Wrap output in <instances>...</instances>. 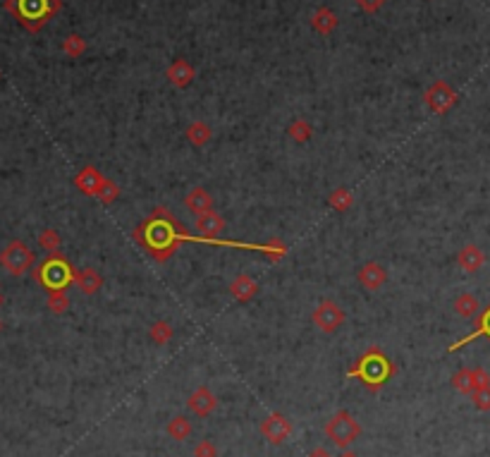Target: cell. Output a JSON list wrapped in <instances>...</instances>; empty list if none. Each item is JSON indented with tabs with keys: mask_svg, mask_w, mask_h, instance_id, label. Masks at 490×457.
I'll return each instance as SVG.
<instances>
[{
	"mask_svg": "<svg viewBox=\"0 0 490 457\" xmlns=\"http://www.w3.org/2000/svg\"><path fill=\"white\" fill-rule=\"evenodd\" d=\"M132 237L158 264H165L168 259H173L182 242H194V235L187 233L185 225L163 206L151 211V216L132 233Z\"/></svg>",
	"mask_w": 490,
	"mask_h": 457,
	"instance_id": "6da1fadb",
	"label": "cell"
},
{
	"mask_svg": "<svg viewBox=\"0 0 490 457\" xmlns=\"http://www.w3.org/2000/svg\"><path fill=\"white\" fill-rule=\"evenodd\" d=\"M395 376V364L378 345H371L363 349V354L351 364L347 378L361 381V386L371 393H378L383 386Z\"/></svg>",
	"mask_w": 490,
	"mask_h": 457,
	"instance_id": "7a4b0ae2",
	"label": "cell"
},
{
	"mask_svg": "<svg viewBox=\"0 0 490 457\" xmlns=\"http://www.w3.org/2000/svg\"><path fill=\"white\" fill-rule=\"evenodd\" d=\"M3 8L22 24L29 34H39L62 10V0H5Z\"/></svg>",
	"mask_w": 490,
	"mask_h": 457,
	"instance_id": "3957f363",
	"label": "cell"
},
{
	"mask_svg": "<svg viewBox=\"0 0 490 457\" xmlns=\"http://www.w3.org/2000/svg\"><path fill=\"white\" fill-rule=\"evenodd\" d=\"M34 280L48 292H65L74 283V268L65 254L53 252L34 268Z\"/></svg>",
	"mask_w": 490,
	"mask_h": 457,
	"instance_id": "277c9868",
	"label": "cell"
},
{
	"mask_svg": "<svg viewBox=\"0 0 490 457\" xmlns=\"http://www.w3.org/2000/svg\"><path fill=\"white\" fill-rule=\"evenodd\" d=\"M325 436H328V441L335 448L347 450V448L354 446L356 441H359L361 427H359V422L351 417V412L337 410L335 415L328 419V424H325Z\"/></svg>",
	"mask_w": 490,
	"mask_h": 457,
	"instance_id": "5b68a950",
	"label": "cell"
},
{
	"mask_svg": "<svg viewBox=\"0 0 490 457\" xmlns=\"http://www.w3.org/2000/svg\"><path fill=\"white\" fill-rule=\"evenodd\" d=\"M0 266H3L10 275H24L34 268V252L29 249L27 242L12 240L8 242V247L0 252Z\"/></svg>",
	"mask_w": 490,
	"mask_h": 457,
	"instance_id": "8992f818",
	"label": "cell"
},
{
	"mask_svg": "<svg viewBox=\"0 0 490 457\" xmlns=\"http://www.w3.org/2000/svg\"><path fill=\"white\" fill-rule=\"evenodd\" d=\"M457 101H460V93L452 89V84L445 79H436L428 89L424 91L426 108H428L431 112H436V115H445V112H450L457 105Z\"/></svg>",
	"mask_w": 490,
	"mask_h": 457,
	"instance_id": "52a82bcc",
	"label": "cell"
},
{
	"mask_svg": "<svg viewBox=\"0 0 490 457\" xmlns=\"http://www.w3.org/2000/svg\"><path fill=\"white\" fill-rule=\"evenodd\" d=\"M344 318H347L344 316V309L335 302V299H320V302L316 304V309H313V314H311L313 325H316L320 333H325V335L337 333V330L342 328Z\"/></svg>",
	"mask_w": 490,
	"mask_h": 457,
	"instance_id": "ba28073f",
	"label": "cell"
},
{
	"mask_svg": "<svg viewBox=\"0 0 490 457\" xmlns=\"http://www.w3.org/2000/svg\"><path fill=\"white\" fill-rule=\"evenodd\" d=\"M450 383H452V388H455L457 393L471 398L476 391H483V388L490 386V374L483 366H474V369L464 366V369H460V371L452 374Z\"/></svg>",
	"mask_w": 490,
	"mask_h": 457,
	"instance_id": "9c48e42d",
	"label": "cell"
},
{
	"mask_svg": "<svg viewBox=\"0 0 490 457\" xmlns=\"http://www.w3.org/2000/svg\"><path fill=\"white\" fill-rule=\"evenodd\" d=\"M292 422L287 419L282 412H270V415L259 424V434L263 436V441H268L270 446H282L287 438L292 436Z\"/></svg>",
	"mask_w": 490,
	"mask_h": 457,
	"instance_id": "30bf717a",
	"label": "cell"
},
{
	"mask_svg": "<svg viewBox=\"0 0 490 457\" xmlns=\"http://www.w3.org/2000/svg\"><path fill=\"white\" fill-rule=\"evenodd\" d=\"M218 405H221V403H218L216 393H213L209 386H199L197 391H194L192 395L187 398V407H189L194 415L201 417V419L213 415V412L218 410Z\"/></svg>",
	"mask_w": 490,
	"mask_h": 457,
	"instance_id": "8fae6325",
	"label": "cell"
},
{
	"mask_svg": "<svg viewBox=\"0 0 490 457\" xmlns=\"http://www.w3.org/2000/svg\"><path fill=\"white\" fill-rule=\"evenodd\" d=\"M356 280H359L361 287H366L368 292H375L387 283V271H385V266L378 264V261H366V264H361V268L356 271Z\"/></svg>",
	"mask_w": 490,
	"mask_h": 457,
	"instance_id": "7c38bea8",
	"label": "cell"
},
{
	"mask_svg": "<svg viewBox=\"0 0 490 457\" xmlns=\"http://www.w3.org/2000/svg\"><path fill=\"white\" fill-rule=\"evenodd\" d=\"M194 77H197V70H194L192 62L185 58H175L165 70V79L170 81L175 89H187L194 81Z\"/></svg>",
	"mask_w": 490,
	"mask_h": 457,
	"instance_id": "4fadbf2b",
	"label": "cell"
},
{
	"mask_svg": "<svg viewBox=\"0 0 490 457\" xmlns=\"http://www.w3.org/2000/svg\"><path fill=\"white\" fill-rule=\"evenodd\" d=\"M103 183H105L103 173L93 166H84L77 175H74V187H77L81 194H86V197H96Z\"/></svg>",
	"mask_w": 490,
	"mask_h": 457,
	"instance_id": "5bb4252c",
	"label": "cell"
},
{
	"mask_svg": "<svg viewBox=\"0 0 490 457\" xmlns=\"http://www.w3.org/2000/svg\"><path fill=\"white\" fill-rule=\"evenodd\" d=\"M457 264H460L462 271L476 273L486 266V254H483V249L476 247V244H464L460 249V254H457Z\"/></svg>",
	"mask_w": 490,
	"mask_h": 457,
	"instance_id": "9a60e30c",
	"label": "cell"
},
{
	"mask_svg": "<svg viewBox=\"0 0 490 457\" xmlns=\"http://www.w3.org/2000/svg\"><path fill=\"white\" fill-rule=\"evenodd\" d=\"M309 22H311V29L316 31V34L330 36L332 31L337 29V24H340V17H337L335 12L328 8V5H320V8L311 15Z\"/></svg>",
	"mask_w": 490,
	"mask_h": 457,
	"instance_id": "2e32d148",
	"label": "cell"
},
{
	"mask_svg": "<svg viewBox=\"0 0 490 457\" xmlns=\"http://www.w3.org/2000/svg\"><path fill=\"white\" fill-rule=\"evenodd\" d=\"M185 206H187V211H189V214H194L199 218V216L213 211V197L209 194V190H204V187H194V190L187 192Z\"/></svg>",
	"mask_w": 490,
	"mask_h": 457,
	"instance_id": "e0dca14e",
	"label": "cell"
},
{
	"mask_svg": "<svg viewBox=\"0 0 490 457\" xmlns=\"http://www.w3.org/2000/svg\"><path fill=\"white\" fill-rule=\"evenodd\" d=\"M259 290H261L259 283H256V280L247 273H240L230 283V295L235 297L237 302H251V299L259 295Z\"/></svg>",
	"mask_w": 490,
	"mask_h": 457,
	"instance_id": "ac0fdd59",
	"label": "cell"
},
{
	"mask_svg": "<svg viewBox=\"0 0 490 457\" xmlns=\"http://www.w3.org/2000/svg\"><path fill=\"white\" fill-rule=\"evenodd\" d=\"M476 337H488V340H490V304L481 311L479 318H476V328L471 330L467 337H462V340H457L455 345H450V352H457V349L469 345V342L476 340Z\"/></svg>",
	"mask_w": 490,
	"mask_h": 457,
	"instance_id": "d6986e66",
	"label": "cell"
},
{
	"mask_svg": "<svg viewBox=\"0 0 490 457\" xmlns=\"http://www.w3.org/2000/svg\"><path fill=\"white\" fill-rule=\"evenodd\" d=\"M74 285H77L84 295H96L100 287H103V278H100V273L93 271V268H79V271H74Z\"/></svg>",
	"mask_w": 490,
	"mask_h": 457,
	"instance_id": "ffe728a7",
	"label": "cell"
},
{
	"mask_svg": "<svg viewBox=\"0 0 490 457\" xmlns=\"http://www.w3.org/2000/svg\"><path fill=\"white\" fill-rule=\"evenodd\" d=\"M452 309H455V314L462 316V318H474V316L481 314L479 299L471 295V292H462V295L457 297L455 302H452Z\"/></svg>",
	"mask_w": 490,
	"mask_h": 457,
	"instance_id": "44dd1931",
	"label": "cell"
},
{
	"mask_svg": "<svg viewBox=\"0 0 490 457\" xmlns=\"http://www.w3.org/2000/svg\"><path fill=\"white\" fill-rule=\"evenodd\" d=\"M185 137H187V141L192 144V146H206V144L211 141V137H213V129L206 125L204 120H194L189 127L185 129Z\"/></svg>",
	"mask_w": 490,
	"mask_h": 457,
	"instance_id": "7402d4cb",
	"label": "cell"
},
{
	"mask_svg": "<svg viewBox=\"0 0 490 457\" xmlns=\"http://www.w3.org/2000/svg\"><path fill=\"white\" fill-rule=\"evenodd\" d=\"M165 431H168V436H170L173 441L182 443V441H187V438L192 436L194 427H192V422H189V419H187V417L177 415V417H173L170 422H168Z\"/></svg>",
	"mask_w": 490,
	"mask_h": 457,
	"instance_id": "603a6c76",
	"label": "cell"
},
{
	"mask_svg": "<svg viewBox=\"0 0 490 457\" xmlns=\"http://www.w3.org/2000/svg\"><path fill=\"white\" fill-rule=\"evenodd\" d=\"M287 134L292 137V141L306 144L313 137V127H311L309 120H304V117H294V120L290 122V127H287Z\"/></svg>",
	"mask_w": 490,
	"mask_h": 457,
	"instance_id": "cb8c5ba5",
	"label": "cell"
},
{
	"mask_svg": "<svg viewBox=\"0 0 490 457\" xmlns=\"http://www.w3.org/2000/svg\"><path fill=\"white\" fill-rule=\"evenodd\" d=\"M173 335H175V330L168 321H156V323H151V328H148V337H151V342H156V345H165V342H170Z\"/></svg>",
	"mask_w": 490,
	"mask_h": 457,
	"instance_id": "d4e9b609",
	"label": "cell"
},
{
	"mask_svg": "<svg viewBox=\"0 0 490 457\" xmlns=\"http://www.w3.org/2000/svg\"><path fill=\"white\" fill-rule=\"evenodd\" d=\"M328 204H330V209H335V211H340V214H344V211L351 209V204H354V197H351L349 190H344V187H337V190L328 197Z\"/></svg>",
	"mask_w": 490,
	"mask_h": 457,
	"instance_id": "484cf974",
	"label": "cell"
},
{
	"mask_svg": "<svg viewBox=\"0 0 490 457\" xmlns=\"http://www.w3.org/2000/svg\"><path fill=\"white\" fill-rule=\"evenodd\" d=\"M62 53L67 55V58H81V55L86 53V41L84 36L79 34H70L65 41H62Z\"/></svg>",
	"mask_w": 490,
	"mask_h": 457,
	"instance_id": "4316f807",
	"label": "cell"
},
{
	"mask_svg": "<svg viewBox=\"0 0 490 457\" xmlns=\"http://www.w3.org/2000/svg\"><path fill=\"white\" fill-rule=\"evenodd\" d=\"M96 197L100 199V204L110 206L112 202H117V197H120V185L112 183L110 178H105V183H103V187H100V192L96 194Z\"/></svg>",
	"mask_w": 490,
	"mask_h": 457,
	"instance_id": "83f0119b",
	"label": "cell"
},
{
	"mask_svg": "<svg viewBox=\"0 0 490 457\" xmlns=\"http://www.w3.org/2000/svg\"><path fill=\"white\" fill-rule=\"evenodd\" d=\"M48 309L53 314H65L70 309V297L67 292H48Z\"/></svg>",
	"mask_w": 490,
	"mask_h": 457,
	"instance_id": "f1b7e54d",
	"label": "cell"
},
{
	"mask_svg": "<svg viewBox=\"0 0 490 457\" xmlns=\"http://www.w3.org/2000/svg\"><path fill=\"white\" fill-rule=\"evenodd\" d=\"M39 247L41 249H46L48 254H53V252H60V235L55 233V230H43V233L39 235Z\"/></svg>",
	"mask_w": 490,
	"mask_h": 457,
	"instance_id": "f546056e",
	"label": "cell"
},
{
	"mask_svg": "<svg viewBox=\"0 0 490 457\" xmlns=\"http://www.w3.org/2000/svg\"><path fill=\"white\" fill-rule=\"evenodd\" d=\"M194 457H218V446L209 438H204L194 446Z\"/></svg>",
	"mask_w": 490,
	"mask_h": 457,
	"instance_id": "4dcf8cb0",
	"label": "cell"
},
{
	"mask_svg": "<svg viewBox=\"0 0 490 457\" xmlns=\"http://www.w3.org/2000/svg\"><path fill=\"white\" fill-rule=\"evenodd\" d=\"M471 403H474V407L479 412H490V386L483 388V391H476L474 395H471Z\"/></svg>",
	"mask_w": 490,
	"mask_h": 457,
	"instance_id": "1f68e13d",
	"label": "cell"
},
{
	"mask_svg": "<svg viewBox=\"0 0 490 457\" xmlns=\"http://www.w3.org/2000/svg\"><path fill=\"white\" fill-rule=\"evenodd\" d=\"M387 0H354V5L359 8L361 12H366V15H375L383 5H385Z\"/></svg>",
	"mask_w": 490,
	"mask_h": 457,
	"instance_id": "d6a6232c",
	"label": "cell"
},
{
	"mask_svg": "<svg viewBox=\"0 0 490 457\" xmlns=\"http://www.w3.org/2000/svg\"><path fill=\"white\" fill-rule=\"evenodd\" d=\"M306 457H332V455H330V450H325V448H313Z\"/></svg>",
	"mask_w": 490,
	"mask_h": 457,
	"instance_id": "836d02e7",
	"label": "cell"
},
{
	"mask_svg": "<svg viewBox=\"0 0 490 457\" xmlns=\"http://www.w3.org/2000/svg\"><path fill=\"white\" fill-rule=\"evenodd\" d=\"M337 457H359V455H356V453H354V450H351V448H347V450H342V453L337 455Z\"/></svg>",
	"mask_w": 490,
	"mask_h": 457,
	"instance_id": "e575fe53",
	"label": "cell"
},
{
	"mask_svg": "<svg viewBox=\"0 0 490 457\" xmlns=\"http://www.w3.org/2000/svg\"><path fill=\"white\" fill-rule=\"evenodd\" d=\"M0 304H3V295H0Z\"/></svg>",
	"mask_w": 490,
	"mask_h": 457,
	"instance_id": "d590c367",
	"label": "cell"
},
{
	"mask_svg": "<svg viewBox=\"0 0 490 457\" xmlns=\"http://www.w3.org/2000/svg\"><path fill=\"white\" fill-rule=\"evenodd\" d=\"M0 328H3V321H0Z\"/></svg>",
	"mask_w": 490,
	"mask_h": 457,
	"instance_id": "8d00e7d4",
	"label": "cell"
},
{
	"mask_svg": "<svg viewBox=\"0 0 490 457\" xmlns=\"http://www.w3.org/2000/svg\"><path fill=\"white\" fill-rule=\"evenodd\" d=\"M0 77H3V72H0Z\"/></svg>",
	"mask_w": 490,
	"mask_h": 457,
	"instance_id": "74e56055",
	"label": "cell"
}]
</instances>
